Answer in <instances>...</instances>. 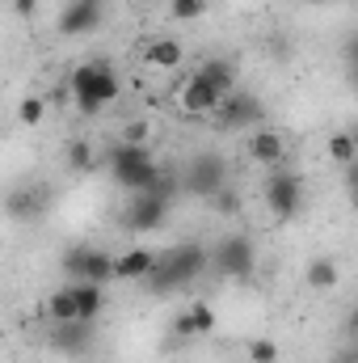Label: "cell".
Segmentation results:
<instances>
[{"label": "cell", "mask_w": 358, "mask_h": 363, "mask_svg": "<svg viewBox=\"0 0 358 363\" xmlns=\"http://www.w3.org/2000/svg\"><path fill=\"white\" fill-rule=\"evenodd\" d=\"M68 93H72L76 110L93 118V114H101L110 101H118L122 81H118V72H114L105 60H85V64H76V68L68 72Z\"/></svg>", "instance_id": "cell-2"}, {"label": "cell", "mask_w": 358, "mask_h": 363, "mask_svg": "<svg viewBox=\"0 0 358 363\" xmlns=\"http://www.w3.org/2000/svg\"><path fill=\"white\" fill-rule=\"evenodd\" d=\"M47 321H51V325H55V321H76V300H72V287L51 291V300H47Z\"/></svg>", "instance_id": "cell-22"}, {"label": "cell", "mask_w": 358, "mask_h": 363, "mask_svg": "<svg viewBox=\"0 0 358 363\" xmlns=\"http://www.w3.org/2000/svg\"><path fill=\"white\" fill-rule=\"evenodd\" d=\"M105 17H110V0H68L59 9L55 30L64 38H89V34H97L105 26Z\"/></svg>", "instance_id": "cell-8"}, {"label": "cell", "mask_w": 358, "mask_h": 363, "mask_svg": "<svg viewBox=\"0 0 358 363\" xmlns=\"http://www.w3.org/2000/svg\"><path fill=\"white\" fill-rule=\"evenodd\" d=\"M325 152L337 161V165H354V157H358V140H354V131H333L329 140H325Z\"/></svg>", "instance_id": "cell-21"}, {"label": "cell", "mask_w": 358, "mask_h": 363, "mask_svg": "<svg viewBox=\"0 0 358 363\" xmlns=\"http://www.w3.org/2000/svg\"><path fill=\"white\" fill-rule=\"evenodd\" d=\"M181 60H185V47L178 38H152L144 47V64L156 72H173V68H181Z\"/></svg>", "instance_id": "cell-16"}, {"label": "cell", "mask_w": 358, "mask_h": 363, "mask_svg": "<svg viewBox=\"0 0 358 363\" xmlns=\"http://www.w3.org/2000/svg\"><path fill=\"white\" fill-rule=\"evenodd\" d=\"M278 355H282V351H278L274 338H253V342H249V363H278Z\"/></svg>", "instance_id": "cell-26"}, {"label": "cell", "mask_w": 358, "mask_h": 363, "mask_svg": "<svg viewBox=\"0 0 358 363\" xmlns=\"http://www.w3.org/2000/svg\"><path fill=\"white\" fill-rule=\"evenodd\" d=\"M152 262H156V250H127L122 258H114V279H122V283H144L148 271H152Z\"/></svg>", "instance_id": "cell-17"}, {"label": "cell", "mask_w": 358, "mask_h": 363, "mask_svg": "<svg viewBox=\"0 0 358 363\" xmlns=\"http://www.w3.org/2000/svg\"><path fill=\"white\" fill-rule=\"evenodd\" d=\"M194 81H202L215 97H228V93L236 89V68H232L228 60H202V64L194 68Z\"/></svg>", "instance_id": "cell-14"}, {"label": "cell", "mask_w": 358, "mask_h": 363, "mask_svg": "<svg viewBox=\"0 0 358 363\" xmlns=\"http://www.w3.org/2000/svg\"><path fill=\"white\" fill-rule=\"evenodd\" d=\"M93 342H97V321H55L51 334H47V347L64 359H81L89 355Z\"/></svg>", "instance_id": "cell-10"}, {"label": "cell", "mask_w": 358, "mask_h": 363, "mask_svg": "<svg viewBox=\"0 0 358 363\" xmlns=\"http://www.w3.org/2000/svg\"><path fill=\"white\" fill-rule=\"evenodd\" d=\"M287 135L282 131H274V127H258L253 135H249V144H245V152H249V161L253 165H266V169H278L282 161H287Z\"/></svg>", "instance_id": "cell-12"}, {"label": "cell", "mask_w": 358, "mask_h": 363, "mask_svg": "<svg viewBox=\"0 0 358 363\" xmlns=\"http://www.w3.org/2000/svg\"><path fill=\"white\" fill-rule=\"evenodd\" d=\"M38 4H42V0H13V13H21V17H34V13H38Z\"/></svg>", "instance_id": "cell-29"}, {"label": "cell", "mask_w": 358, "mask_h": 363, "mask_svg": "<svg viewBox=\"0 0 358 363\" xmlns=\"http://www.w3.org/2000/svg\"><path fill=\"white\" fill-rule=\"evenodd\" d=\"M51 186L47 182H17L8 194H4V216L17 220V224H38L47 211H51Z\"/></svg>", "instance_id": "cell-6"}, {"label": "cell", "mask_w": 358, "mask_h": 363, "mask_svg": "<svg viewBox=\"0 0 358 363\" xmlns=\"http://www.w3.org/2000/svg\"><path fill=\"white\" fill-rule=\"evenodd\" d=\"M207 4H211V0H169V17H178V21H198V17L207 13Z\"/></svg>", "instance_id": "cell-25"}, {"label": "cell", "mask_w": 358, "mask_h": 363, "mask_svg": "<svg viewBox=\"0 0 358 363\" xmlns=\"http://www.w3.org/2000/svg\"><path fill=\"white\" fill-rule=\"evenodd\" d=\"M304 283H308L312 291H333V287L342 283V267H337L333 258H325V254H321V258H312V262H308Z\"/></svg>", "instance_id": "cell-20"}, {"label": "cell", "mask_w": 358, "mask_h": 363, "mask_svg": "<svg viewBox=\"0 0 358 363\" xmlns=\"http://www.w3.org/2000/svg\"><path fill=\"white\" fill-rule=\"evenodd\" d=\"M178 101H181V114H215V106H219V97L207 89L202 81H194V77L181 85Z\"/></svg>", "instance_id": "cell-18"}, {"label": "cell", "mask_w": 358, "mask_h": 363, "mask_svg": "<svg viewBox=\"0 0 358 363\" xmlns=\"http://www.w3.org/2000/svg\"><path fill=\"white\" fill-rule=\"evenodd\" d=\"M127 144H148V127L144 123H135V127H127V135H122Z\"/></svg>", "instance_id": "cell-28"}, {"label": "cell", "mask_w": 358, "mask_h": 363, "mask_svg": "<svg viewBox=\"0 0 358 363\" xmlns=\"http://www.w3.org/2000/svg\"><path fill=\"white\" fill-rule=\"evenodd\" d=\"M215 118H219L224 127H258V123L266 118V101H262V97H253V93L232 89L228 97H219Z\"/></svg>", "instance_id": "cell-11"}, {"label": "cell", "mask_w": 358, "mask_h": 363, "mask_svg": "<svg viewBox=\"0 0 358 363\" xmlns=\"http://www.w3.org/2000/svg\"><path fill=\"white\" fill-rule=\"evenodd\" d=\"M72 300H76V321H97L105 308L101 283H72Z\"/></svg>", "instance_id": "cell-19"}, {"label": "cell", "mask_w": 358, "mask_h": 363, "mask_svg": "<svg viewBox=\"0 0 358 363\" xmlns=\"http://www.w3.org/2000/svg\"><path fill=\"white\" fill-rule=\"evenodd\" d=\"M64 161H68V169H72V174H89V169H93V148L85 144V140H72V144H68V152H64Z\"/></svg>", "instance_id": "cell-24"}, {"label": "cell", "mask_w": 358, "mask_h": 363, "mask_svg": "<svg viewBox=\"0 0 358 363\" xmlns=\"http://www.w3.org/2000/svg\"><path fill=\"white\" fill-rule=\"evenodd\" d=\"M207 267H211V262H207V245L181 241V245H169V250L156 254V262H152V271L144 279V287H148L152 296H173L185 283H194Z\"/></svg>", "instance_id": "cell-1"}, {"label": "cell", "mask_w": 358, "mask_h": 363, "mask_svg": "<svg viewBox=\"0 0 358 363\" xmlns=\"http://www.w3.org/2000/svg\"><path fill=\"white\" fill-rule=\"evenodd\" d=\"M211 330H215V308L207 300H190V308H181L178 321H173L178 338H198V334H211Z\"/></svg>", "instance_id": "cell-13"}, {"label": "cell", "mask_w": 358, "mask_h": 363, "mask_svg": "<svg viewBox=\"0 0 358 363\" xmlns=\"http://www.w3.org/2000/svg\"><path fill=\"white\" fill-rule=\"evenodd\" d=\"M148 161H152V148H148V144H127V140H118V144L110 148V157H105L110 178L131 174V169H139V165H148Z\"/></svg>", "instance_id": "cell-15"}, {"label": "cell", "mask_w": 358, "mask_h": 363, "mask_svg": "<svg viewBox=\"0 0 358 363\" xmlns=\"http://www.w3.org/2000/svg\"><path fill=\"white\" fill-rule=\"evenodd\" d=\"M262 194H266V207L278 220H295L304 211V203H308L304 174H295V169H274L266 178V186H262Z\"/></svg>", "instance_id": "cell-5"}, {"label": "cell", "mask_w": 358, "mask_h": 363, "mask_svg": "<svg viewBox=\"0 0 358 363\" xmlns=\"http://www.w3.org/2000/svg\"><path fill=\"white\" fill-rule=\"evenodd\" d=\"M215 207H219V211H228V216H236V211H241V199H236L232 182H228V186H224V190L215 194Z\"/></svg>", "instance_id": "cell-27"}, {"label": "cell", "mask_w": 358, "mask_h": 363, "mask_svg": "<svg viewBox=\"0 0 358 363\" xmlns=\"http://www.w3.org/2000/svg\"><path fill=\"white\" fill-rule=\"evenodd\" d=\"M118 224L127 233H156L169 224V194H131V203L118 211Z\"/></svg>", "instance_id": "cell-7"}, {"label": "cell", "mask_w": 358, "mask_h": 363, "mask_svg": "<svg viewBox=\"0 0 358 363\" xmlns=\"http://www.w3.org/2000/svg\"><path fill=\"white\" fill-rule=\"evenodd\" d=\"M64 274H72L76 283H110L114 279V258L105 250H93V245H72L64 254Z\"/></svg>", "instance_id": "cell-9"}, {"label": "cell", "mask_w": 358, "mask_h": 363, "mask_svg": "<svg viewBox=\"0 0 358 363\" xmlns=\"http://www.w3.org/2000/svg\"><path fill=\"white\" fill-rule=\"evenodd\" d=\"M228 182H232L228 157H219V152H198V157H190V165L181 169L178 186L185 194H194V199H215Z\"/></svg>", "instance_id": "cell-3"}, {"label": "cell", "mask_w": 358, "mask_h": 363, "mask_svg": "<svg viewBox=\"0 0 358 363\" xmlns=\"http://www.w3.org/2000/svg\"><path fill=\"white\" fill-rule=\"evenodd\" d=\"M333 363H358V359H354V347H346V351H342V355H337Z\"/></svg>", "instance_id": "cell-30"}, {"label": "cell", "mask_w": 358, "mask_h": 363, "mask_svg": "<svg viewBox=\"0 0 358 363\" xmlns=\"http://www.w3.org/2000/svg\"><path fill=\"white\" fill-rule=\"evenodd\" d=\"M207 262L224 279H249L258 271V245L245 233H228V237L215 241V250H207Z\"/></svg>", "instance_id": "cell-4"}, {"label": "cell", "mask_w": 358, "mask_h": 363, "mask_svg": "<svg viewBox=\"0 0 358 363\" xmlns=\"http://www.w3.org/2000/svg\"><path fill=\"white\" fill-rule=\"evenodd\" d=\"M42 118H47V97L30 93V97L17 101V123H21V127H38Z\"/></svg>", "instance_id": "cell-23"}]
</instances>
